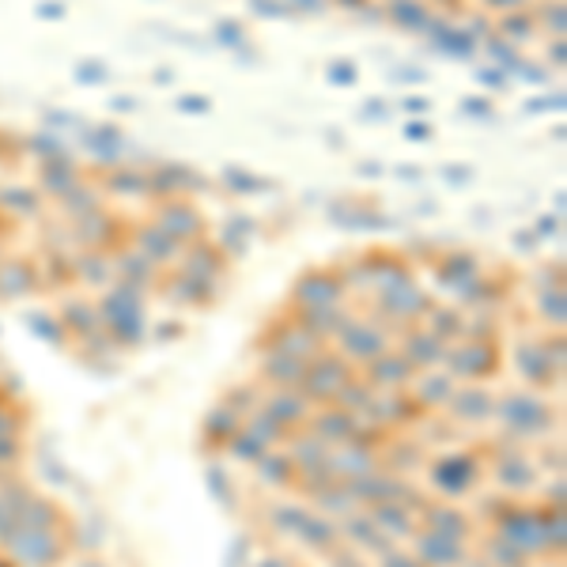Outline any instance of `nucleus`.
<instances>
[{
	"instance_id": "obj_1",
	"label": "nucleus",
	"mask_w": 567,
	"mask_h": 567,
	"mask_svg": "<svg viewBox=\"0 0 567 567\" xmlns=\"http://www.w3.org/2000/svg\"><path fill=\"white\" fill-rule=\"evenodd\" d=\"M156 228L167 231L170 239H197L204 231V220L189 201H167L156 212Z\"/></svg>"
},
{
	"instance_id": "obj_2",
	"label": "nucleus",
	"mask_w": 567,
	"mask_h": 567,
	"mask_svg": "<svg viewBox=\"0 0 567 567\" xmlns=\"http://www.w3.org/2000/svg\"><path fill=\"white\" fill-rule=\"evenodd\" d=\"M178 106H182V111H197V114H201V111H209V98H201V95H186Z\"/></svg>"
},
{
	"instance_id": "obj_3",
	"label": "nucleus",
	"mask_w": 567,
	"mask_h": 567,
	"mask_svg": "<svg viewBox=\"0 0 567 567\" xmlns=\"http://www.w3.org/2000/svg\"><path fill=\"white\" fill-rule=\"evenodd\" d=\"M80 80H87V84H95V80H98V84H103V80H106V72H103V65H84V76H80Z\"/></svg>"
},
{
	"instance_id": "obj_4",
	"label": "nucleus",
	"mask_w": 567,
	"mask_h": 567,
	"mask_svg": "<svg viewBox=\"0 0 567 567\" xmlns=\"http://www.w3.org/2000/svg\"><path fill=\"white\" fill-rule=\"evenodd\" d=\"M333 80H345V84H353V65H348V61H345V65H333Z\"/></svg>"
},
{
	"instance_id": "obj_5",
	"label": "nucleus",
	"mask_w": 567,
	"mask_h": 567,
	"mask_svg": "<svg viewBox=\"0 0 567 567\" xmlns=\"http://www.w3.org/2000/svg\"><path fill=\"white\" fill-rule=\"evenodd\" d=\"M39 12L46 15V20H57V15H61V8H57V4H42Z\"/></svg>"
},
{
	"instance_id": "obj_6",
	"label": "nucleus",
	"mask_w": 567,
	"mask_h": 567,
	"mask_svg": "<svg viewBox=\"0 0 567 567\" xmlns=\"http://www.w3.org/2000/svg\"><path fill=\"white\" fill-rule=\"evenodd\" d=\"M409 137H412V140H424V137H428V129H424V125H412Z\"/></svg>"
}]
</instances>
